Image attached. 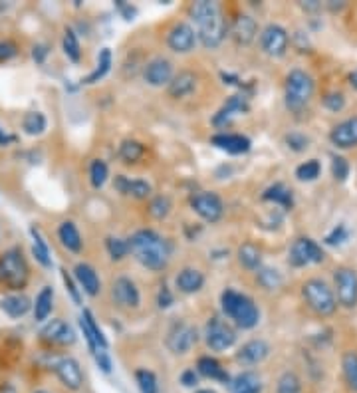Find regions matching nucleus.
I'll use <instances>...</instances> for the list:
<instances>
[{
	"instance_id": "obj_1",
	"label": "nucleus",
	"mask_w": 357,
	"mask_h": 393,
	"mask_svg": "<svg viewBox=\"0 0 357 393\" xmlns=\"http://www.w3.org/2000/svg\"><path fill=\"white\" fill-rule=\"evenodd\" d=\"M191 18L197 26V38L203 42L205 48H217L226 36V22L222 16V8L219 2L199 0L192 2Z\"/></svg>"
},
{
	"instance_id": "obj_2",
	"label": "nucleus",
	"mask_w": 357,
	"mask_h": 393,
	"mask_svg": "<svg viewBox=\"0 0 357 393\" xmlns=\"http://www.w3.org/2000/svg\"><path fill=\"white\" fill-rule=\"evenodd\" d=\"M129 251L141 267L149 270H163L171 258V246L161 235L151 228H141L129 239Z\"/></svg>"
},
{
	"instance_id": "obj_3",
	"label": "nucleus",
	"mask_w": 357,
	"mask_h": 393,
	"mask_svg": "<svg viewBox=\"0 0 357 393\" xmlns=\"http://www.w3.org/2000/svg\"><path fill=\"white\" fill-rule=\"evenodd\" d=\"M220 306L224 316H229L242 330H252L260 322V310L254 304V300L248 298L247 294L236 292L233 288H226L220 294Z\"/></svg>"
},
{
	"instance_id": "obj_4",
	"label": "nucleus",
	"mask_w": 357,
	"mask_h": 393,
	"mask_svg": "<svg viewBox=\"0 0 357 393\" xmlns=\"http://www.w3.org/2000/svg\"><path fill=\"white\" fill-rule=\"evenodd\" d=\"M30 278V268L20 249H8L0 254V286L22 290Z\"/></svg>"
},
{
	"instance_id": "obj_5",
	"label": "nucleus",
	"mask_w": 357,
	"mask_h": 393,
	"mask_svg": "<svg viewBox=\"0 0 357 393\" xmlns=\"http://www.w3.org/2000/svg\"><path fill=\"white\" fill-rule=\"evenodd\" d=\"M314 96V80L310 74L304 70H292L286 78V87H284V98H286V108L290 112H300L304 110L310 99Z\"/></svg>"
},
{
	"instance_id": "obj_6",
	"label": "nucleus",
	"mask_w": 357,
	"mask_h": 393,
	"mask_svg": "<svg viewBox=\"0 0 357 393\" xmlns=\"http://www.w3.org/2000/svg\"><path fill=\"white\" fill-rule=\"evenodd\" d=\"M302 294L308 302V306L319 316H330L338 308L335 296L324 281H317V278L308 281L302 286Z\"/></svg>"
},
{
	"instance_id": "obj_7",
	"label": "nucleus",
	"mask_w": 357,
	"mask_h": 393,
	"mask_svg": "<svg viewBox=\"0 0 357 393\" xmlns=\"http://www.w3.org/2000/svg\"><path fill=\"white\" fill-rule=\"evenodd\" d=\"M205 342L213 351H226L236 344V332L224 320L210 318L205 328Z\"/></svg>"
},
{
	"instance_id": "obj_8",
	"label": "nucleus",
	"mask_w": 357,
	"mask_h": 393,
	"mask_svg": "<svg viewBox=\"0 0 357 393\" xmlns=\"http://www.w3.org/2000/svg\"><path fill=\"white\" fill-rule=\"evenodd\" d=\"M192 211L197 212L203 221L206 223H217L220 221L222 212H224V205L222 199L213 191H199L191 196Z\"/></svg>"
},
{
	"instance_id": "obj_9",
	"label": "nucleus",
	"mask_w": 357,
	"mask_h": 393,
	"mask_svg": "<svg viewBox=\"0 0 357 393\" xmlns=\"http://www.w3.org/2000/svg\"><path fill=\"white\" fill-rule=\"evenodd\" d=\"M324 256H326V254H324V251L317 246L316 240L308 239V237H302V239H298L294 244H292L288 262L292 267L302 268V267H308V265H317V262H322Z\"/></svg>"
},
{
	"instance_id": "obj_10",
	"label": "nucleus",
	"mask_w": 357,
	"mask_h": 393,
	"mask_svg": "<svg viewBox=\"0 0 357 393\" xmlns=\"http://www.w3.org/2000/svg\"><path fill=\"white\" fill-rule=\"evenodd\" d=\"M52 369L58 376V379L68 387V390H74L78 392L83 385V371L78 360L69 358V356H60V358H54L52 360Z\"/></svg>"
},
{
	"instance_id": "obj_11",
	"label": "nucleus",
	"mask_w": 357,
	"mask_h": 393,
	"mask_svg": "<svg viewBox=\"0 0 357 393\" xmlns=\"http://www.w3.org/2000/svg\"><path fill=\"white\" fill-rule=\"evenodd\" d=\"M197 330L194 326L187 322H175L171 326L167 334V348L173 351L175 356H183L197 344Z\"/></svg>"
},
{
	"instance_id": "obj_12",
	"label": "nucleus",
	"mask_w": 357,
	"mask_h": 393,
	"mask_svg": "<svg viewBox=\"0 0 357 393\" xmlns=\"http://www.w3.org/2000/svg\"><path fill=\"white\" fill-rule=\"evenodd\" d=\"M335 288L338 300L344 308L357 306V272L354 268H338L335 270Z\"/></svg>"
},
{
	"instance_id": "obj_13",
	"label": "nucleus",
	"mask_w": 357,
	"mask_h": 393,
	"mask_svg": "<svg viewBox=\"0 0 357 393\" xmlns=\"http://www.w3.org/2000/svg\"><path fill=\"white\" fill-rule=\"evenodd\" d=\"M197 32L191 24L187 22H177L173 24V28L167 34V46L175 52V54H189L197 46Z\"/></svg>"
},
{
	"instance_id": "obj_14",
	"label": "nucleus",
	"mask_w": 357,
	"mask_h": 393,
	"mask_svg": "<svg viewBox=\"0 0 357 393\" xmlns=\"http://www.w3.org/2000/svg\"><path fill=\"white\" fill-rule=\"evenodd\" d=\"M111 296H113V302L122 308H139L141 304V294H139V288L135 282L127 276H119L113 281L111 286Z\"/></svg>"
},
{
	"instance_id": "obj_15",
	"label": "nucleus",
	"mask_w": 357,
	"mask_h": 393,
	"mask_svg": "<svg viewBox=\"0 0 357 393\" xmlns=\"http://www.w3.org/2000/svg\"><path fill=\"white\" fill-rule=\"evenodd\" d=\"M260 46L268 56H284L286 50H288V32L278 24H270V26L262 30Z\"/></svg>"
},
{
	"instance_id": "obj_16",
	"label": "nucleus",
	"mask_w": 357,
	"mask_h": 393,
	"mask_svg": "<svg viewBox=\"0 0 357 393\" xmlns=\"http://www.w3.org/2000/svg\"><path fill=\"white\" fill-rule=\"evenodd\" d=\"M42 340L52 346H72L76 342V332L68 322L54 318L40 330Z\"/></svg>"
},
{
	"instance_id": "obj_17",
	"label": "nucleus",
	"mask_w": 357,
	"mask_h": 393,
	"mask_svg": "<svg viewBox=\"0 0 357 393\" xmlns=\"http://www.w3.org/2000/svg\"><path fill=\"white\" fill-rule=\"evenodd\" d=\"M250 110V103H248V98L244 94H236V96H231L226 99V103L220 108L217 115L213 117V124L217 127H226L233 124L234 117L238 115H244V113Z\"/></svg>"
},
{
	"instance_id": "obj_18",
	"label": "nucleus",
	"mask_w": 357,
	"mask_h": 393,
	"mask_svg": "<svg viewBox=\"0 0 357 393\" xmlns=\"http://www.w3.org/2000/svg\"><path fill=\"white\" fill-rule=\"evenodd\" d=\"M80 328H82L83 336L88 340V346H90L92 353L108 348V337L103 336V330L97 326L96 318L90 310H83V314L80 316Z\"/></svg>"
},
{
	"instance_id": "obj_19",
	"label": "nucleus",
	"mask_w": 357,
	"mask_h": 393,
	"mask_svg": "<svg viewBox=\"0 0 357 393\" xmlns=\"http://www.w3.org/2000/svg\"><path fill=\"white\" fill-rule=\"evenodd\" d=\"M173 64L167 58H155L151 60L145 70H143V78L145 82L153 87H161V85H169V82L173 80Z\"/></svg>"
},
{
	"instance_id": "obj_20",
	"label": "nucleus",
	"mask_w": 357,
	"mask_h": 393,
	"mask_svg": "<svg viewBox=\"0 0 357 393\" xmlns=\"http://www.w3.org/2000/svg\"><path fill=\"white\" fill-rule=\"evenodd\" d=\"M258 34V24L252 16L248 15H238L234 18L233 26H231V36L234 38V42L238 46H248V44L254 42Z\"/></svg>"
},
{
	"instance_id": "obj_21",
	"label": "nucleus",
	"mask_w": 357,
	"mask_h": 393,
	"mask_svg": "<svg viewBox=\"0 0 357 393\" xmlns=\"http://www.w3.org/2000/svg\"><path fill=\"white\" fill-rule=\"evenodd\" d=\"M270 353V346L264 340H250L240 350L236 351V362L244 365L262 364Z\"/></svg>"
},
{
	"instance_id": "obj_22",
	"label": "nucleus",
	"mask_w": 357,
	"mask_h": 393,
	"mask_svg": "<svg viewBox=\"0 0 357 393\" xmlns=\"http://www.w3.org/2000/svg\"><path fill=\"white\" fill-rule=\"evenodd\" d=\"M210 143L231 155L247 153V151H250V145H252L248 137L238 135V133H217V135L210 137Z\"/></svg>"
},
{
	"instance_id": "obj_23",
	"label": "nucleus",
	"mask_w": 357,
	"mask_h": 393,
	"mask_svg": "<svg viewBox=\"0 0 357 393\" xmlns=\"http://www.w3.org/2000/svg\"><path fill=\"white\" fill-rule=\"evenodd\" d=\"M330 140L335 147H342V149L357 145V117H349L342 124H338L331 129Z\"/></svg>"
},
{
	"instance_id": "obj_24",
	"label": "nucleus",
	"mask_w": 357,
	"mask_h": 393,
	"mask_svg": "<svg viewBox=\"0 0 357 393\" xmlns=\"http://www.w3.org/2000/svg\"><path fill=\"white\" fill-rule=\"evenodd\" d=\"M74 278L82 286V290L88 296L94 298V296L99 294V290H101V281H99V276H97L96 268L94 267L85 265V262L76 265V268H74Z\"/></svg>"
},
{
	"instance_id": "obj_25",
	"label": "nucleus",
	"mask_w": 357,
	"mask_h": 393,
	"mask_svg": "<svg viewBox=\"0 0 357 393\" xmlns=\"http://www.w3.org/2000/svg\"><path fill=\"white\" fill-rule=\"evenodd\" d=\"M194 90H197V76L189 70H183L175 74L173 80L167 85L169 96L175 99L187 98V96H191Z\"/></svg>"
},
{
	"instance_id": "obj_26",
	"label": "nucleus",
	"mask_w": 357,
	"mask_h": 393,
	"mask_svg": "<svg viewBox=\"0 0 357 393\" xmlns=\"http://www.w3.org/2000/svg\"><path fill=\"white\" fill-rule=\"evenodd\" d=\"M175 286L183 294H194L205 286V274L199 268H183L175 276Z\"/></svg>"
},
{
	"instance_id": "obj_27",
	"label": "nucleus",
	"mask_w": 357,
	"mask_h": 393,
	"mask_svg": "<svg viewBox=\"0 0 357 393\" xmlns=\"http://www.w3.org/2000/svg\"><path fill=\"white\" fill-rule=\"evenodd\" d=\"M115 189L122 193V195H127V196H133V199H147V196L151 195V185L147 181H143V179H129V177H125V175H117L115 177Z\"/></svg>"
},
{
	"instance_id": "obj_28",
	"label": "nucleus",
	"mask_w": 357,
	"mask_h": 393,
	"mask_svg": "<svg viewBox=\"0 0 357 393\" xmlns=\"http://www.w3.org/2000/svg\"><path fill=\"white\" fill-rule=\"evenodd\" d=\"M58 239L64 244V249H68L69 253H80L83 246L82 235L78 231V226L74 221H64L58 226Z\"/></svg>"
},
{
	"instance_id": "obj_29",
	"label": "nucleus",
	"mask_w": 357,
	"mask_h": 393,
	"mask_svg": "<svg viewBox=\"0 0 357 393\" xmlns=\"http://www.w3.org/2000/svg\"><path fill=\"white\" fill-rule=\"evenodd\" d=\"M54 308V288L52 286H44L40 292L36 294V300L32 304L34 310V320L36 322H46L52 314Z\"/></svg>"
},
{
	"instance_id": "obj_30",
	"label": "nucleus",
	"mask_w": 357,
	"mask_h": 393,
	"mask_svg": "<svg viewBox=\"0 0 357 393\" xmlns=\"http://www.w3.org/2000/svg\"><path fill=\"white\" fill-rule=\"evenodd\" d=\"M0 308L10 318H22V316H26L28 310L32 308V302L26 294L18 292V294H8L6 298H2Z\"/></svg>"
},
{
	"instance_id": "obj_31",
	"label": "nucleus",
	"mask_w": 357,
	"mask_h": 393,
	"mask_svg": "<svg viewBox=\"0 0 357 393\" xmlns=\"http://www.w3.org/2000/svg\"><path fill=\"white\" fill-rule=\"evenodd\" d=\"M197 371L206 379H215V381H222V383H231V376L224 371V367L210 356H203L197 362Z\"/></svg>"
},
{
	"instance_id": "obj_32",
	"label": "nucleus",
	"mask_w": 357,
	"mask_h": 393,
	"mask_svg": "<svg viewBox=\"0 0 357 393\" xmlns=\"http://www.w3.org/2000/svg\"><path fill=\"white\" fill-rule=\"evenodd\" d=\"M231 392L233 393H262V381L254 371H244L240 376L231 379Z\"/></svg>"
},
{
	"instance_id": "obj_33",
	"label": "nucleus",
	"mask_w": 357,
	"mask_h": 393,
	"mask_svg": "<svg viewBox=\"0 0 357 393\" xmlns=\"http://www.w3.org/2000/svg\"><path fill=\"white\" fill-rule=\"evenodd\" d=\"M30 235H32V254L36 256V260L40 262L44 268H52V256H50V246L48 242L42 237L40 228L32 226L30 228Z\"/></svg>"
},
{
	"instance_id": "obj_34",
	"label": "nucleus",
	"mask_w": 357,
	"mask_h": 393,
	"mask_svg": "<svg viewBox=\"0 0 357 393\" xmlns=\"http://www.w3.org/2000/svg\"><path fill=\"white\" fill-rule=\"evenodd\" d=\"M262 199H264V201H272L276 205H282L284 209H292V205H294L292 191H290L286 185H282V183H276L272 187H268V189L264 191Z\"/></svg>"
},
{
	"instance_id": "obj_35",
	"label": "nucleus",
	"mask_w": 357,
	"mask_h": 393,
	"mask_svg": "<svg viewBox=\"0 0 357 393\" xmlns=\"http://www.w3.org/2000/svg\"><path fill=\"white\" fill-rule=\"evenodd\" d=\"M238 262L247 270H258L262 265V253L260 249L252 242H244L238 249Z\"/></svg>"
},
{
	"instance_id": "obj_36",
	"label": "nucleus",
	"mask_w": 357,
	"mask_h": 393,
	"mask_svg": "<svg viewBox=\"0 0 357 393\" xmlns=\"http://www.w3.org/2000/svg\"><path fill=\"white\" fill-rule=\"evenodd\" d=\"M111 68V50L110 48H103L101 52H99V56H97V64L94 72L83 80V84H97L99 80H103L106 78V74L110 72Z\"/></svg>"
},
{
	"instance_id": "obj_37",
	"label": "nucleus",
	"mask_w": 357,
	"mask_h": 393,
	"mask_svg": "<svg viewBox=\"0 0 357 393\" xmlns=\"http://www.w3.org/2000/svg\"><path fill=\"white\" fill-rule=\"evenodd\" d=\"M62 48H64V54L72 60L74 64H78L82 60V46L78 40V34L72 28L64 30V38H62Z\"/></svg>"
},
{
	"instance_id": "obj_38",
	"label": "nucleus",
	"mask_w": 357,
	"mask_h": 393,
	"mask_svg": "<svg viewBox=\"0 0 357 393\" xmlns=\"http://www.w3.org/2000/svg\"><path fill=\"white\" fill-rule=\"evenodd\" d=\"M48 127V119L42 112H28L22 119V129L28 135H42Z\"/></svg>"
},
{
	"instance_id": "obj_39",
	"label": "nucleus",
	"mask_w": 357,
	"mask_h": 393,
	"mask_svg": "<svg viewBox=\"0 0 357 393\" xmlns=\"http://www.w3.org/2000/svg\"><path fill=\"white\" fill-rule=\"evenodd\" d=\"M143 155H145L143 143H139V141L135 140L122 141V145H119V157L124 159L125 163H138Z\"/></svg>"
},
{
	"instance_id": "obj_40",
	"label": "nucleus",
	"mask_w": 357,
	"mask_h": 393,
	"mask_svg": "<svg viewBox=\"0 0 357 393\" xmlns=\"http://www.w3.org/2000/svg\"><path fill=\"white\" fill-rule=\"evenodd\" d=\"M344 376H345V381H347V385L357 392V353L356 351H345L344 353Z\"/></svg>"
},
{
	"instance_id": "obj_41",
	"label": "nucleus",
	"mask_w": 357,
	"mask_h": 393,
	"mask_svg": "<svg viewBox=\"0 0 357 393\" xmlns=\"http://www.w3.org/2000/svg\"><path fill=\"white\" fill-rule=\"evenodd\" d=\"M106 249L110 253L111 260H124L125 256L131 253L129 251V240L119 239V237H108L106 239Z\"/></svg>"
},
{
	"instance_id": "obj_42",
	"label": "nucleus",
	"mask_w": 357,
	"mask_h": 393,
	"mask_svg": "<svg viewBox=\"0 0 357 393\" xmlns=\"http://www.w3.org/2000/svg\"><path fill=\"white\" fill-rule=\"evenodd\" d=\"M135 381L141 393H159V383L151 369H138L135 371Z\"/></svg>"
},
{
	"instance_id": "obj_43",
	"label": "nucleus",
	"mask_w": 357,
	"mask_h": 393,
	"mask_svg": "<svg viewBox=\"0 0 357 393\" xmlns=\"http://www.w3.org/2000/svg\"><path fill=\"white\" fill-rule=\"evenodd\" d=\"M108 177H110V169L106 165V161L94 159L92 165H90V181H92V185L96 189H101L106 185V181H108Z\"/></svg>"
},
{
	"instance_id": "obj_44",
	"label": "nucleus",
	"mask_w": 357,
	"mask_h": 393,
	"mask_svg": "<svg viewBox=\"0 0 357 393\" xmlns=\"http://www.w3.org/2000/svg\"><path fill=\"white\" fill-rule=\"evenodd\" d=\"M171 199L167 195H159L153 199L151 203H149V215H151L153 219H157V221H163L169 217V212H171Z\"/></svg>"
},
{
	"instance_id": "obj_45",
	"label": "nucleus",
	"mask_w": 357,
	"mask_h": 393,
	"mask_svg": "<svg viewBox=\"0 0 357 393\" xmlns=\"http://www.w3.org/2000/svg\"><path fill=\"white\" fill-rule=\"evenodd\" d=\"M302 392V381L294 374V371H286L282 374V378L278 379V387L276 393H300Z\"/></svg>"
},
{
	"instance_id": "obj_46",
	"label": "nucleus",
	"mask_w": 357,
	"mask_h": 393,
	"mask_svg": "<svg viewBox=\"0 0 357 393\" xmlns=\"http://www.w3.org/2000/svg\"><path fill=\"white\" fill-rule=\"evenodd\" d=\"M258 282L266 290H276L282 286V274L276 268H258Z\"/></svg>"
},
{
	"instance_id": "obj_47",
	"label": "nucleus",
	"mask_w": 357,
	"mask_h": 393,
	"mask_svg": "<svg viewBox=\"0 0 357 393\" xmlns=\"http://www.w3.org/2000/svg\"><path fill=\"white\" fill-rule=\"evenodd\" d=\"M319 171H322L319 163L316 159H310V161H306V163H302L300 167L296 169V177L300 181H316L319 177Z\"/></svg>"
},
{
	"instance_id": "obj_48",
	"label": "nucleus",
	"mask_w": 357,
	"mask_h": 393,
	"mask_svg": "<svg viewBox=\"0 0 357 393\" xmlns=\"http://www.w3.org/2000/svg\"><path fill=\"white\" fill-rule=\"evenodd\" d=\"M324 106H326L330 112H342L345 106L344 94H340V92H331V94H328V96L324 98Z\"/></svg>"
},
{
	"instance_id": "obj_49",
	"label": "nucleus",
	"mask_w": 357,
	"mask_h": 393,
	"mask_svg": "<svg viewBox=\"0 0 357 393\" xmlns=\"http://www.w3.org/2000/svg\"><path fill=\"white\" fill-rule=\"evenodd\" d=\"M331 171H333V177L338 181H345L347 175H349V165L344 157H333V163H331Z\"/></svg>"
},
{
	"instance_id": "obj_50",
	"label": "nucleus",
	"mask_w": 357,
	"mask_h": 393,
	"mask_svg": "<svg viewBox=\"0 0 357 393\" xmlns=\"http://www.w3.org/2000/svg\"><path fill=\"white\" fill-rule=\"evenodd\" d=\"M18 54L16 44L8 42V40H0V62H8Z\"/></svg>"
},
{
	"instance_id": "obj_51",
	"label": "nucleus",
	"mask_w": 357,
	"mask_h": 393,
	"mask_svg": "<svg viewBox=\"0 0 357 393\" xmlns=\"http://www.w3.org/2000/svg\"><path fill=\"white\" fill-rule=\"evenodd\" d=\"M62 278H64V284H66V288H68L72 300H74L76 304H80V302H82V296H80V290H78L76 284H74V278L68 274V270H62Z\"/></svg>"
},
{
	"instance_id": "obj_52",
	"label": "nucleus",
	"mask_w": 357,
	"mask_h": 393,
	"mask_svg": "<svg viewBox=\"0 0 357 393\" xmlns=\"http://www.w3.org/2000/svg\"><path fill=\"white\" fill-rule=\"evenodd\" d=\"M286 143H288V147H292L294 151H304L308 147V137H304L300 133H290L288 137H286Z\"/></svg>"
},
{
	"instance_id": "obj_53",
	"label": "nucleus",
	"mask_w": 357,
	"mask_h": 393,
	"mask_svg": "<svg viewBox=\"0 0 357 393\" xmlns=\"http://www.w3.org/2000/svg\"><path fill=\"white\" fill-rule=\"evenodd\" d=\"M345 239H347V231H345V226L338 225L333 231H331L330 235L326 237V242H328V244H342Z\"/></svg>"
},
{
	"instance_id": "obj_54",
	"label": "nucleus",
	"mask_w": 357,
	"mask_h": 393,
	"mask_svg": "<svg viewBox=\"0 0 357 393\" xmlns=\"http://www.w3.org/2000/svg\"><path fill=\"white\" fill-rule=\"evenodd\" d=\"M94 358H96V364L101 367V371L110 374V371H111V360H110V356H108V351L97 350L96 353H94Z\"/></svg>"
},
{
	"instance_id": "obj_55",
	"label": "nucleus",
	"mask_w": 357,
	"mask_h": 393,
	"mask_svg": "<svg viewBox=\"0 0 357 393\" xmlns=\"http://www.w3.org/2000/svg\"><path fill=\"white\" fill-rule=\"evenodd\" d=\"M181 383H183L185 387H194V385L199 383V376L194 374V369H187V371L181 376Z\"/></svg>"
},
{
	"instance_id": "obj_56",
	"label": "nucleus",
	"mask_w": 357,
	"mask_h": 393,
	"mask_svg": "<svg viewBox=\"0 0 357 393\" xmlns=\"http://www.w3.org/2000/svg\"><path fill=\"white\" fill-rule=\"evenodd\" d=\"M171 304H173V296H171L167 286H161V290H159V308H169Z\"/></svg>"
},
{
	"instance_id": "obj_57",
	"label": "nucleus",
	"mask_w": 357,
	"mask_h": 393,
	"mask_svg": "<svg viewBox=\"0 0 357 393\" xmlns=\"http://www.w3.org/2000/svg\"><path fill=\"white\" fill-rule=\"evenodd\" d=\"M46 54H48V50H46V46H34V52H32V56H34V60L36 62H44V58H46Z\"/></svg>"
},
{
	"instance_id": "obj_58",
	"label": "nucleus",
	"mask_w": 357,
	"mask_h": 393,
	"mask_svg": "<svg viewBox=\"0 0 357 393\" xmlns=\"http://www.w3.org/2000/svg\"><path fill=\"white\" fill-rule=\"evenodd\" d=\"M14 137L13 135H8L2 127H0V145H8V143H13Z\"/></svg>"
},
{
	"instance_id": "obj_59",
	"label": "nucleus",
	"mask_w": 357,
	"mask_h": 393,
	"mask_svg": "<svg viewBox=\"0 0 357 393\" xmlns=\"http://www.w3.org/2000/svg\"><path fill=\"white\" fill-rule=\"evenodd\" d=\"M0 393H18V392L14 390V385H10V383H4V385L0 387Z\"/></svg>"
},
{
	"instance_id": "obj_60",
	"label": "nucleus",
	"mask_w": 357,
	"mask_h": 393,
	"mask_svg": "<svg viewBox=\"0 0 357 393\" xmlns=\"http://www.w3.org/2000/svg\"><path fill=\"white\" fill-rule=\"evenodd\" d=\"M349 84L354 85V87H356V90H357V68L354 72H351V76H349Z\"/></svg>"
},
{
	"instance_id": "obj_61",
	"label": "nucleus",
	"mask_w": 357,
	"mask_h": 393,
	"mask_svg": "<svg viewBox=\"0 0 357 393\" xmlns=\"http://www.w3.org/2000/svg\"><path fill=\"white\" fill-rule=\"evenodd\" d=\"M194 393H217L215 390H197Z\"/></svg>"
},
{
	"instance_id": "obj_62",
	"label": "nucleus",
	"mask_w": 357,
	"mask_h": 393,
	"mask_svg": "<svg viewBox=\"0 0 357 393\" xmlns=\"http://www.w3.org/2000/svg\"><path fill=\"white\" fill-rule=\"evenodd\" d=\"M34 393H50V392H44V390H40V392H34Z\"/></svg>"
}]
</instances>
